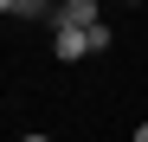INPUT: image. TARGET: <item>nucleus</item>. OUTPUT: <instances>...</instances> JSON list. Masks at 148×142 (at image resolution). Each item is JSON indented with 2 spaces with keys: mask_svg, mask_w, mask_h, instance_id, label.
I'll use <instances>...</instances> for the list:
<instances>
[{
  "mask_svg": "<svg viewBox=\"0 0 148 142\" xmlns=\"http://www.w3.org/2000/svg\"><path fill=\"white\" fill-rule=\"evenodd\" d=\"M97 0H64V7H52V26L58 32H84V26H97Z\"/></svg>",
  "mask_w": 148,
  "mask_h": 142,
  "instance_id": "nucleus-1",
  "label": "nucleus"
},
{
  "mask_svg": "<svg viewBox=\"0 0 148 142\" xmlns=\"http://www.w3.org/2000/svg\"><path fill=\"white\" fill-rule=\"evenodd\" d=\"M52 52H58L64 65H77V58L90 52V45H84V32H58V39H52Z\"/></svg>",
  "mask_w": 148,
  "mask_h": 142,
  "instance_id": "nucleus-2",
  "label": "nucleus"
},
{
  "mask_svg": "<svg viewBox=\"0 0 148 142\" xmlns=\"http://www.w3.org/2000/svg\"><path fill=\"white\" fill-rule=\"evenodd\" d=\"M110 39H116V32H110V19H97V26H84V45H90V52H110Z\"/></svg>",
  "mask_w": 148,
  "mask_h": 142,
  "instance_id": "nucleus-3",
  "label": "nucleus"
},
{
  "mask_svg": "<svg viewBox=\"0 0 148 142\" xmlns=\"http://www.w3.org/2000/svg\"><path fill=\"white\" fill-rule=\"evenodd\" d=\"M19 142H52V136H19Z\"/></svg>",
  "mask_w": 148,
  "mask_h": 142,
  "instance_id": "nucleus-4",
  "label": "nucleus"
},
{
  "mask_svg": "<svg viewBox=\"0 0 148 142\" xmlns=\"http://www.w3.org/2000/svg\"><path fill=\"white\" fill-rule=\"evenodd\" d=\"M135 142H148V123H142V129H135Z\"/></svg>",
  "mask_w": 148,
  "mask_h": 142,
  "instance_id": "nucleus-5",
  "label": "nucleus"
}]
</instances>
